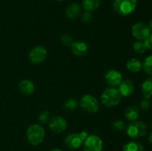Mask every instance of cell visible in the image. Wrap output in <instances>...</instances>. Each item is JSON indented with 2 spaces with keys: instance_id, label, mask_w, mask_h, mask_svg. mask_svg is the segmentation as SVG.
I'll return each mask as SVG.
<instances>
[{
  "instance_id": "6da1fadb",
  "label": "cell",
  "mask_w": 152,
  "mask_h": 151,
  "mask_svg": "<svg viewBox=\"0 0 152 151\" xmlns=\"http://www.w3.org/2000/svg\"><path fill=\"white\" fill-rule=\"evenodd\" d=\"M123 96L115 87L106 88L101 95V102L107 107H113L119 105Z\"/></svg>"
},
{
  "instance_id": "7a4b0ae2",
  "label": "cell",
  "mask_w": 152,
  "mask_h": 151,
  "mask_svg": "<svg viewBox=\"0 0 152 151\" xmlns=\"http://www.w3.org/2000/svg\"><path fill=\"white\" fill-rule=\"evenodd\" d=\"M45 130L40 124H33L27 130V139L31 144L37 146L44 141Z\"/></svg>"
},
{
  "instance_id": "3957f363",
  "label": "cell",
  "mask_w": 152,
  "mask_h": 151,
  "mask_svg": "<svg viewBox=\"0 0 152 151\" xmlns=\"http://www.w3.org/2000/svg\"><path fill=\"white\" fill-rule=\"evenodd\" d=\"M114 9L121 16H128L133 13L137 7V0H114Z\"/></svg>"
},
{
  "instance_id": "277c9868",
  "label": "cell",
  "mask_w": 152,
  "mask_h": 151,
  "mask_svg": "<svg viewBox=\"0 0 152 151\" xmlns=\"http://www.w3.org/2000/svg\"><path fill=\"white\" fill-rule=\"evenodd\" d=\"M87 137L88 133L86 131H82L77 133H71L65 137V144L67 147L69 149H77L80 147L81 145L84 143Z\"/></svg>"
},
{
  "instance_id": "5b68a950",
  "label": "cell",
  "mask_w": 152,
  "mask_h": 151,
  "mask_svg": "<svg viewBox=\"0 0 152 151\" xmlns=\"http://www.w3.org/2000/svg\"><path fill=\"white\" fill-rule=\"evenodd\" d=\"M126 133L132 139H138L145 136L147 133L146 124L142 121H132L126 129Z\"/></svg>"
},
{
  "instance_id": "8992f818",
  "label": "cell",
  "mask_w": 152,
  "mask_h": 151,
  "mask_svg": "<svg viewBox=\"0 0 152 151\" xmlns=\"http://www.w3.org/2000/svg\"><path fill=\"white\" fill-rule=\"evenodd\" d=\"M80 106L88 113H95L98 112L99 108V102L94 96L91 95H84L80 100Z\"/></svg>"
},
{
  "instance_id": "52a82bcc",
  "label": "cell",
  "mask_w": 152,
  "mask_h": 151,
  "mask_svg": "<svg viewBox=\"0 0 152 151\" xmlns=\"http://www.w3.org/2000/svg\"><path fill=\"white\" fill-rule=\"evenodd\" d=\"M132 36L139 41H145L151 34L148 25L143 22H137L132 28Z\"/></svg>"
},
{
  "instance_id": "ba28073f",
  "label": "cell",
  "mask_w": 152,
  "mask_h": 151,
  "mask_svg": "<svg viewBox=\"0 0 152 151\" xmlns=\"http://www.w3.org/2000/svg\"><path fill=\"white\" fill-rule=\"evenodd\" d=\"M83 144L84 151H102L103 147L102 140L96 135L88 136Z\"/></svg>"
},
{
  "instance_id": "9c48e42d",
  "label": "cell",
  "mask_w": 152,
  "mask_h": 151,
  "mask_svg": "<svg viewBox=\"0 0 152 151\" xmlns=\"http://www.w3.org/2000/svg\"><path fill=\"white\" fill-rule=\"evenodd\" d=\"M47 50L43 46H36L29 53V60L31 63L38 65L44 62L47 58Z\"/></svg>"
},
{
  "instance_id": "30bf717a",
  "label": "cell",
  "mask_w": 152,
  "mask_h": 151,
  "mask_svg": "<svg viewBox=\"0 0 152 151\" xmlns=\"http://www.w3.org/2000/svg\"><path fill=\"white\" fill-rule=\"evenodd\" d=\"M67 121L63 117L54 116L49 121L48 127L52 132L55 133H60L65 131L67 128Z\"/></svg>"
},
{
  "instance_id": "8fae6325",
  "label": "cell",
  "mask_w": 152,
  "mask_h": 151,
  "mask_svg": "<svg viewBox=\"0 0 152 151\" xmlns=\"http://www.w3.org/2000/svg\"><path fill=\"white\" fill-rule=\"evenodd\" d=\"M105 79L107 84L111 87H117L123 81L122 74L116 70H110L105 73Z\"/></svg>"
},
{
  "instance_id": "7c38bea8",
  "label": "cell",
  "mask_w": 152,
  "mask_h": 151,
  "mask_svg": "<svg viewBox=\"0 0 152 151\" xmlns=\"http://www.w3.org/2000/svg\"><path fill=\"white\" fill-rule=\"evenodd\" d=\"M119 91L122 96L128 97L130 96L134 91V85L131 79H126L122 81L119 85Z\"/></svg>"
},
{
  "instance_id": "4fadbf2b",
  "label": "cell",
  "mask_w": 152,
  "mask_h": 151,
  "mask_svg": "<svg viewBox=\"0 0 152 151\" xmlns=\"http://www.w3.org/2000/svg\"><path fill=\"white\" fill-rule=\"evenodd\" d=\"M72 53L77 56H84L88 50V46L86 42L82 41H76L71 45Z\"/></svg>"
},
{
  "instance_id": "5bb4252c",
  "label": "cell",
  "mask_w": 152,
  "mask_h": 151,
  "mask_svg": "<svg viewBox=\"0 0 152 151\" xmlns=\"http://www.w3.org/2000/svg\"><path fill=\"white\" fill-rule=\"evenodd\" d=\"M19 91L24 95L29 96V95L33 94L35 91V86H34V82L31 80L24 79L20 81L19 84Z\"/></svg>"
},
{
  "instance_id": "9a60e30c",
  "label": "cell",
  "mask_w": 152,
  "mask_h": 151,
  "mask_svg": "<svg viewBox=\"0 0 152 151\" xmlns=\"http://www.w3.org/2000/svg\"><path fill=\"white\" fill-rule=\"evenodd\" d=\"M65 13L68 19H75L80 16V13H81V8L79 4L73 3V4H70L68 6L65 10Z\"/></svg>"
},
{
  "instance_id": "2e32d148",
  "label": "cell",
  "mask_w": 152,
  "mask_h": 151,
  "mask_svg": "<svg viewBox=\"0 0 152 151\" xmlns=\"http://www.w3.org/2000/svg\"><path fill=\"white\" fill-rule=\"evenodd\" d=\"M125 117L128 121H134L139 118L140 111L137 107L130 106L125 111Z\"/></svg>"
},
{
  "instance_id": "e0dca14e",
  "label": "cell",
  "mask_w": 152,
  "mask_h": 151,
  "mask_svg": "<svg viewBox=\"0 0 152 151\" xmlns=\"http://www.w3.org/2000/svg\"><path fill=\"white\" fill-rule=\"evenodd\" d=\"M142 92L145 99L152 97V77L148 78L142 84Z\"/></svg>"
},
{
  "instance_id": "ac0fdd59",
  "label": "cell",
  "mask_w": 152,
  "mask_h": 151,
  "mask_svg": "<svg viewBox=\"0 0 152 151\" xmlns=\"http://www.w3.org/2000/svg\"><path fill=\"white\" fill-rule=\"evenodd\" d=\"M126 67H127V69L129 70L132 71L133 73L140 72L142 68V63L138 59H134V58L129 59L128 61L127 64H126Z\"/></svg>"
},
{
  "instance_id": "d6986e66",
  "label": "cell",
  "mask_w": 152,
  "mask_h": 151,
  "mask_svg": "<svg viewBox=\"0 0 152 151\" xmlns=\"http://www.w3.org/2000/svg\"><path fill=\"white\" fill-rule=\"evenodd\" d=\"M100 0H83V6L87 11H94L99 7Z\"/></svg>"
},
{
  "instance_id": "ffe728a7",
  "label": "cell",
  "mask_w": 152,
  "mask_h": 151,
  "mask_svg": "<svg viewBox=\"0 0 152 151\" xmlns=\"http://www.w3.org/2000/svg\"><path fill=\"white\" fill-rule=\"evenodd\" d=\"M144 147L142 144L135 141L128 142L123 147V151H143Z\"/></svg>"
},
{
  "instance_id": "44dd1931",
  "label": "cell",
  "mask_w": 152,
  "mask_h": 151,
  "mask_svg": "<svg viewBox=\"0 0 152 151\" xmlns=\"http://www.w3.org/2000/svg\"><path fill=\"white\" fill-rule=\"evenodd\" d=\"M142 65L144 71L152 76V55H150L145 58Z\"/></svg>"
},
{
  "instance_id": "7402d4cb",
  "label": "cell",
  "mask_w": 152,
  "mask_h": 151,
  "mask_svg": "<svg viewBox=\"0 0 152 151\" xmlns=\"http://www.w3.org/2000/svg\"><path fill=\"white\" fill-rule=\"evenodd\" d=\"M133 47L134 50L137 53H139V54L144 53L147 50V47L146 46H145L144 41H139V40L137 41L136 42H134Z\"/></svg>"
},
{
  "instance_id": "603a6c76",
  "label": "cell",
  "mask_w": 152,
  "mask_h": 151,
  "mask_svg": "<svg viewBox=\"0 0 152 151\" xmlns=\"http://www.w3.org/2000/svg\"><path fill=\"white\" fill-rule=\"evenodd\" d=\"M64 107L68 110H74L77 107V102L74 99H69L64 103Z\"/></svg>"
},
{
  "instance_id": "cb8c5ba5",
  "label": "cell",
  "mask_w": 152,
  "mask_h": 151,
  "mask_svg": "<svg viewBox=\"0 0 152 151\" xmlns=\"http://www.w3.org/2000/svg\"><path fill=\"white\" fill-rule=\"evenodd\" d=\"M49 118V112L48 110H44L39 115L38 121L39 124H44L48 121Z\"/></svg>"
},
{
  "instance_id": "d4e9b609",
  "label": "cell",
  "mask_w": 152,
  "mask_h": 151,
  "mask_svg": "<svg viewBox=\"0 0 152 151\" xmlns=\"http://www.w3.org/2000/svg\"><path fill=\"white\" fill-rule=\"evenodd\" d=\"M112 127L115 130L120 131V130H123L125 128V124L121 120H117V121H115L113 123Z\"/></svg>"
},
{
  "instance_id": "484cf974",
  "label": "cell",
  "mask_w": 152,
  "mask_h": 151,
  "mask_svg": "<svg viewBox=\"0 0 152 151\" xmlns=\"http://www.w3.org/2000/svg\"><path fill=\"white\" fill-rule=\"evenodd\" d=\"M62 42L65 46H71L73 44V38L69 35H63L62 36Z\"/></svg>"
},
{
  "instance_id": "4316f807",
  "label": "cell",
  "mask_w": 152,
  "mask_h": 151,
  "mask_svg": "<svg viewBox=\"0 0 152 151\" xmlns=\"http://www.w3.org/2000/svg\"><path fill=\"white\" fill-rule=\"evenodd\" d=\"M140 107L143 110H148L150 109V107H151V102H150L149 99H145L141 102L140 103Z\"/></svg>"
},
{
  "instance_id": "83f0119b",
  "label": "cell",
  "mask_w": 152,
  "mask_h": 151,
  "mask_svg": "<svg viewBox=\"0 0 152 151\" xmlns=\"http://www.w3.org/2000/svg\"><path fill=\"white\" fill-rule=\"evenodd\" d=\"M144 42H145L147 49L152 50V33L150 34L149 36L144 41Z\"/></svg>"
},
{
  "instance_id": "f1b7e54d",
  "label": "cell",
  "mask_w": 152,
  "mask_h": 151,
  "mask_svg": "<svg viewBox=\"0 0 152 151\" xmlns=\"http://www.w3.org/2000/svg\"><path fill=\"white\" fill-rule=\"evenodd\" d=\"M91 19V13H89L88 11L86 12V13H85L84 14H83V21H84L85 22H90Z\"/></svg>"
},
{
  "instance_id": "f546056e",
  "label": "cell",
  "mask_w": 152,
  "mask_h": 151,
  "mask_svg": "<svg viewBox=\"0 0 152 151\" xmlns=\"http://www.w3.org/2000/svg\"><path fill=\"white\" fill-rule=\"evenodd\" d=\"M148 140H149V142L152 144V131L150 133L149 136H148Z\"/></svg>"
},
{
  "instance_id": "4dcf8cb0",
  "label": "cell",
  "mask_w": 152,
  "mask_h": 151,
  "mask_svg": "<svg viewBox=\"0 0 152 151\" xmlns=\"http://www.w3.org/2000/svg\"><path fill=\"white\" fill-rule=\"evenodd\" d=\"M148 27H149L151 31H152V19H151V20L149 22V25H148Z\"/></svg>"
},
{
  "instance_id": "1f68e13d",
  "label": "cell",
  "mask_w": 152,
  "mask_h": 151,
  "mask_svg": "<svg viewBox=\"0 0 152 151\" xmlns=\"http://www.w3.org/2000/svg\"><path fill=\"white\" fill-rule=\"evenodd\" d=\"M51 151H62V150L59 149V148H55V149L52 150Z\"/></svg>"
},
{
  "instance_id": "d6a6232c",
  "label": "cell",
  "mask_w": 152,
  "mask_h": 151,
  "mask_svg": "<svg viewBox=\"0 0 152 151\" xmlns=\"http://www.w3.org/2000/svg\"><path fill=\"white\" fill-rule=\"evenodd\" d=\"M56 1H62V0H56Z\"/></svg>"
}]
</instances>
